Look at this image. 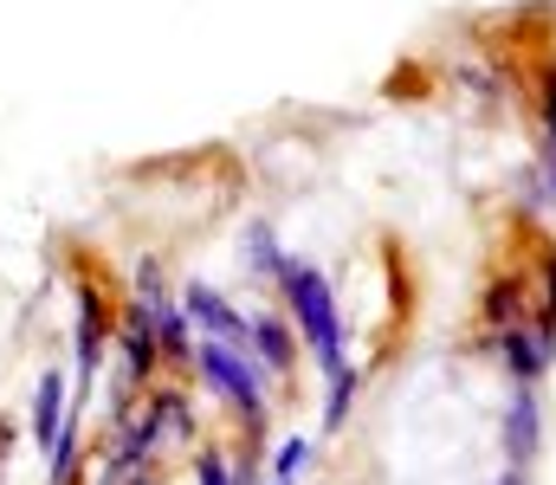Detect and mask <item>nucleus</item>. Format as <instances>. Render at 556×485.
<instances>
[{
	"instance_id": "f257e3e1",
	"label": "nucleus",
	"mask_w": 556,
	"mask_h": 485,
	"mask_svg": "<svg viewBox=\"0 0 556 485\" xmlns=\"http://www.w3.org/2000/svg\"><path fill=\"white\" fill-rule=\"evenodd\" d=\"M278 292H285L291 330L311 343V356H317L324 382H330V375H343V369H350V356H343V311H337V292H330V279H324L317 266L291 259V266H285V279H278Z\"/></svg>"
},
{
	"instance_id": "f03ea898",
	"label": "nucleus",
	"mask_w": 556,
	"mask_h": 485,
	"mask_svg": "<svg viewBox=\"0 0 556 485\" xmlns=\"http://www.w3.org/2000/svg\"><path fill=\"white\" fill-rule=\"evenodd\" d=\"M188 369H194V382L207 388V395H220L253 434L266 427V369L253 362V349L247 343H220V336H194V356H188Z\"/></svg>"
},
{
	"instance_id": "7ed1b4c3",
	"label": "nucleus",
	"mask_w": 556,
	"mask_h": 485,
	"mask_svg": "<svg viewBox=\"0 0 556 485\" xmlns=\"http://www.w3.org/2000/svg\"><path fill=\"white\" fill-rule=\"evenodd\" d=\"M104 343H111V311L98 279H78V305H72V408H91V388L104 375Z\"/></svg>"
},
{
	"instance_id": "20e7f679",
	"label": "nucleus",
	"mask_w": 556,
	"mask_h": 485,
	"mask_svg": "<svg viewBox=\"0 0 556 485\" xmlns=\"http://www.w3.org/2000/svg\"><path fill=\"white\" fill-rule=\"evenodd\" d=\"M137 305L149 330H155V343H162V362H188L194 356V330L181 318V298L168 292V279H162V266L155 259H137Z\"/></svg>"
},
{
	"instance_id": "39448f33",
	"label": "nucleus",
	"mask_w": 556,
	"mask_h": 485,
	"mask_svg": "<svg viewBox=\"0 0 556 485\" xmlns=\"http://www.w3.org/2000/svg\"><path fill=\"white\" fill-rule=\"evenodd\" d=\"M181 318H188V330L194 336H220V343H247V330H253V318L227 298V292H214L207 279H188L181 292Z\"/></svg>"
},
{
	"instance_id": "423d86ee",
	"label": "nucleus",
	"mask_w": 556,
	"mask_h": 485,
	"mask_svg": "<svg viewBox=\"0 0 556 485\" xmlns=\"http://www.w3.org/2000/svg\"><path fill=\"white\" fill-rule=\"evenodd\" d=\"M498 356H505V369H511V382H525V388H538V382L551 375V362H556V336H544L538 323H518V330H498Z\"/></svg>"
},
{
	"instance_id": "0eeeda50",
	"label": "nucleus",
	"mask_w": 556,
	"mask_h": 485,
	"mask_svg": "<svg viewBox=\"0 0 556 485\" xmlns=\"http://www.w3.org/2000/svg\"><path fill=\"white\" fill-rule=\"evenodd\" d=\"M65 421H72V382H65V369H39V382H33V447L52 454Z\"/></svg>"
},
{
	"instance_id": "6e6552de",
	"label": "nucleus",
	"mask_w": 556,
	"mask_h": 485,
	"mask_svg": "<svg viewBox=\"0 0 556 485\" xmlns=\"http://www.w3.org/2000/svg\"><path fill=\"white\" fill-rule=\"evenodd\" d=\"M247 349H253V362H260L273 382H291V369H298V336H291V318L260 311L253 330H247Z\"/></svg>"
},
{
	"instance_id": "1a4fd4ad",
	"label": "nucleus",
	"mask_w": 556,
	"mask_h": 485,
	"mask_svg": "<svg viewBox=\"0 0 556 485\" xmlns=\"http://www.w3.org/2000/svg\"><path fill=\"white\" fill-rule=\"evenodd\" d=\"M538 434H544V408H538V388H525V382H518V395H511V408H505V460H511L518 473L538 460Z\"/></svg>"
},
{
	"instance_id": "9d476101",
	"label": "nucleus",
	"mask_w": 556,
	"mask_h": 485,
	"mask_svg": "<svg viewBox=\"0 0 556 485\" xmlns=\"http://www.w3.org/2000/svg\"><path fill=\"white\" fill-rule=\"evenodd\" d=\"M240 246H247V266L260 272V279H285V266H291V253L278 246V233H273V220H247V233H240Z\"/></svg>"
},
{
	"instance_id": "9b49d317",
	"label": "nucleus",
	"mask_w": 556,
	"mask_h": 485,
	"mask_svg": "<svg viewBox=\"0 0 556 485\" xmlns=\"http://www.w3.org/2000/svg\"><path fill=\"white\" fill-rule=\"evenodd\" d=\"M485 323H492V330H518V323H531L525 318V285H518V279H498V285L485 292Z\"/></svg>"
},
{
	"instance_id": "f8f14e48",
	"label": "nucleus",
	"mask_w": 556,
	"mask_h": 485,
	"mask_svg": "<svg viewBox=\"0 0 556 485\" xmlns=\"http://www.w3.org/2000/svg\"><path fill=\"white\" fill-rule=\"evenodd\" d=\"M350 408H356V362L343 369V375H330V388H324V434H343V421H350Z\"/></svg>"
},
{
	"instance_id": "ddd939ff",
	"label": "nucleus",
	"mask_w": 556,
	"mask_h": 485,
	"mask_svg": "<svg viewBox=\"0 0 556 485\" xmlns=\"http://www.w3.org/2000/svg\"><path fill=\"white\" fill-rule=\"evenodd\" d=\"M149 408H155V421H162V434H168V441L194 434V408H188V395H181V388H155V395H149Z\"/></svg>"
},
{
	"instance_id": "4468645a",
	"label": "nucleus",
	"mask_w": 556,
	"mask_h": 485,
	"mask_svg": "<svg viewBox=\"0 0 556 485\" xmlns=\"http://www.w3.org/2000/svg\"><path fill=\"white\" fill-rule=\"evenodd\" d=\"M304 467H311V441H304V434H285V441L273 447V480L298 485V473H304Z\"/></svg>"
},
{
	"instance_id": "2eb2a0df",
	"label": "nucleus",
	"mask_w": 556,
	"mask_h": 485,
	"mask_svg": "<svg viewBox=\"0 0 556 485\" xmlns=\"http://www.w3.org/2000/svg\"><path fill=\"white\" fill-rule=\"evenodd\" d=\"M531 323H538L544 336H556V253L544 259V305L531 311Z\"/></svg>"
},
{
	"instance_id": "dca6fc26",
	"label": "nucleus",
	"mask_w": 556,
	"mask_h": 485,
	"mask_svg": "<svg viewBox=\"0 0 556 485\" xmlns=\"http://www.w3.org/2000/svg\"><path fill=\"white\" fill-rule=\"evenodd\" d=\"M194 485H233V460L227 454H201L194 460Z\"/></svg>"
},
{
	"instance_id": "f3484780",
	"label": "nucleus",
	"mask_w": 556,
	"mask_h": 485,
	"mask_svg": "<svg viewBox=\"0 0 556 485\" xmlns=\"http://www.w3.org/2000/svg\"><path fill=\"white\" fill-rule=\"evenodd\" d=\"M544 130H551V143H556V72L544 78Z\"/></svg>"
},
{
	"instance_id": "a211bd4d",
	"label": "nucleus",
	"mask_w": 556,
	"mask_h": 485,
	"mask_svg": "<svg viewBox=\"0 0 556 485\" xmlns=\"http://www.w3.org/2000/svg\"><path fill=\"white\" fill-rule=\"evenodd\" d=\"M544 181H551V194H556V143H551V156H544Z\"/></svg>"
},
{
	"instance_id": "6ab92c4d",
	"label": "nucleus",
	"mask_w": 556,
	"mask_h": 485,
	"mask_svg": "<svg viewBox=\"0 0 556 485\" xmlns=\"http://www.w3.org/2000/svg\"><path fill=\"white\" fill-rule=\"evenodd\" d=\"M498 485H531V480H525V473H518V467H511V473H505V480H498Z\"/></svg>"
},
{
	"instance_id": "aec40b11",
	"label": "nucleus",
	"mask_w": 556,
	"mask_h": 485,
	"mask_svg": "<svg viewBox=\"0 0 556 485\" xmlns=\"http://www.w3.org/2000/svg\"><path fill=\"white\" fill-rule=\"evenodd\" d=\"M273 485H291V480H273Z\"/></svg>"
},
{
	"instance_id": "412c9836",
	"label": "nucleus",
	"mask_w": 556,
	"mask_h": 485,
	"mask_svg": "<svg viewBox=\"0 0 556 485\" xmlns=\"http://www.w3.org/2000/svg\"><path fill=\"white\" fill-rule=\"evenodd\" d=\"M137 485H149V480H137Z\"/></svg>"
}]
</instances>
